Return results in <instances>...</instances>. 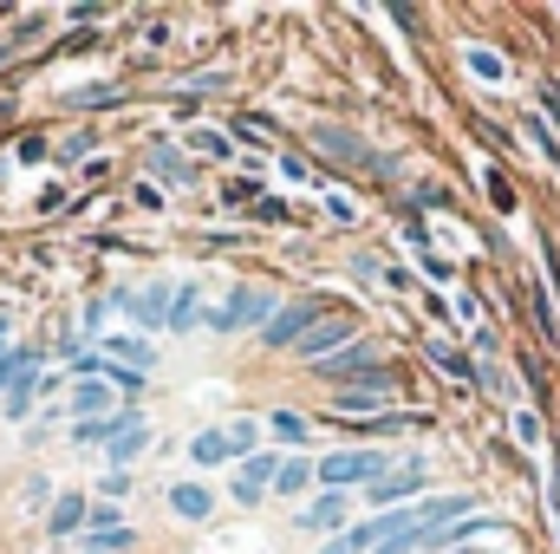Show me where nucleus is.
Returning <instances> with one entry per match:
<instances>
[{"label":"nucleus","instance_id":"obj_20","mask_svg":"<svg viewBox=\"0 0 560 554\" xmlns=\"http://www.w3.org/2000/svg\"><path fill=\"white\" fill-rule=\"evenodd\" d=\"M372 549H378V522H352L346 535H332L319 554H372Z\"/></svg>","mask_w":560,"mask_h":554},{"label":"nucleus","instance_id":"obj_37","mask_svg":"<svg viewBox=\"0 0 560 554\" xmlns=\"http://www.w3.org/2000/svg\"><path fill=\"white\" fill-rule=\"evenodd\" d=\"M489 196H495V209H515V189H509L502 170H489Z\"/></svg>","mask_w":560,"mask_h":554},{"label":"nucleus","instance_id":"obj_8","mask_svg":"<svg viewBox=\"0 0 560 554\" xmlns=\"http://www.w3.org/2000/svg\"><path fill=\"white\" fill-rule=\"evenodd\" d=\"M423 476H430V463H423V457H405V463H392V476H378V483L365 489V503H378V509H385V503H405V496L423 489Z\"/></svg>","mask_w":560,"mask_h":554},{"label":"nucleus","instance_id":"obj_21","mask_svg":"<svg viewBox=\"0 0 560 554\" xmlns=\"http://www.w3.org/2000/svg\"><path fill=\"white\" fill-rule=\"evenodd\" d=\"M39 392H46V372H26V379H20V385L7 392V405H0V412H7L13 424H20V417H26L33 405H39Z\"/></svg>","mask_w":560,"mask_h":554},{"label":"nucleus","instance_id":"obj_41","mask_svg":"<svg viewBox=\"0 0 560 554\" xmlns=\"http://www.w3.org/2000/svg\"><path fill=\"white\" fill-rule=\"evenodd\" d=\"M418 209H450V196L436 183H418Z\"/></svg>","mask_w":560,"mask_h":554},{"label":"nucleus","instance_id":"obj_23","mask_svg":"<svg viewBox=\"0 0 560 554\" xmlns=\"http://www.w3.org/2000/svg\"><path fill=\"white\" fill-rule=\"evenodd\" d=\"M85 516H92V503L85 496H59V509H52V535H72V529H85Z\"/></svg>","mask_w":560,"mask_h":554},{"label":"nucleus","instance_id":"obj_31","mask_svg":"<svg viewBox=\"0 0 560 554\" xmlns=\"http://www.w3.org/2000/svg\"><path fill=\"white\" fill-rule=\"evenodd\" d=\"M541 118H548V131L560 138V79H541Z\"/></svg>","mask_w":560,"mask_h":554},{"label":"nucleus","instance_id":"obj_33","mask_svg":"<svg viewBox=\"0 0 560 554\" xmlns=\"http://www.w3.org/2000/svg\"><path fill=\"white\" fill-rule=\"evenodd\" d=\"M515 443H528V450L541 443V417L535 412H515Z\"/></svg>","mask_w":560,"mask_h":554},{"label":"nucleus","instance_id":"obj_29","mask_svg":"<svg viewBox=\"0 0 560 554\" xmlns=\"http://www.w3.org/2000/svg\"><path fill=\"white\" fill-rule=\"evenodd\" d=\"M268 430H275L280 443H306V417L300 412H275L268 417Z\"/></svg>","mask_w":560,"mask_h":554},{"label":"nucleus","instance_id":"obj_42","mask_svg":"<svg viewBox=\"0 0 560 554\" xmlns=\"http://www.w3.org/2000/svg\"><path fill=\"white\" fill-rule=\"evenodd\" d=\"M0 353H7V320H0Z\"/></svg>","mask_w":560,"mask_h":554},{"label":"nucleus","instance_id":"obj_14","mask_svg":"<svg viewBox=\"0 0 560 554\" xmlns=\"http://www.w3.org/2000/svg\"><path fill=\"white\" fill-rule=\"evenodd\" d=\"M423 353H430V366H436V372H450L456 385H476V359H469V353H456L450 339H423Z\"/></svg>","mask_w":560,"mask_h":554},{"label":"nucleus","instance_id":"obj_13","mask_svg":"<svg viewBox=\"0 0 560 554\" xmlns=\"http://www.w3.org/2000/svg\"><path fill=\"white\" fill-rule=\"evenodd\" d=\"M92 417H112V385L105 379H79L72 385V424H92Z\"/></svg>","mask_w":560,"mask_h":554},{"label":"nucleus","instance_id":"obj_34","mask_svg":"<svg viewBox=\"0 0 560 554\" xmlns=\"http://www.w3.org/2000/svg\"><path fill=\"white\" fill-rule=\"evenodd\" d=\"M469 353H476V359H495V353H502V339H495L489 326H476V333H469Z\"/></svg>","mask_w":560,"mask_h":554},{"label":"nucleus","instance_id":"obj_15","mask_svg":"<svg viewBox=\"0 0 560 554\" xmlns=\"http://www.w3.org/2000/svg\"><path fill=\"white\" fill-rule=\"evenodd\" d=\"M196 320H202V287H196V280L170 287V333H189Z\"/></svg>","mask_w":560,"mask_h":554},{"label":"nucleus","instance_id":"obj_36","mask_svg":"<svg viewBox=\"0 0 560 554\" xmlns=\"http://www.w3.org/2000/svg\"><path fill=\"white\" fill-rule=\"evenodd\" d=\"M405 242H411L418 255H430V222H418V216H405Z\"/></svg>","mask_w":560,"mask_h":554},{"label":"nucleus","instance_id":"obj_32","mask_svg":"<svg viewBox=\"0 0 560 554\" xmlns=\"http://www.w3.org/2000/svg\"><path fill=\"white\" fill-rule=\"evenodd\" d=\"M528 138L541 143V157H548V163H560V138L548 131V118H528Z\"/></svg>","mask_w":560,"mask_h":554},{"label":"nucleus","instance_id":"obj_35","mask_svg":"<svg viewBox=\"0 0 560 554\" xmlns=\"http://www.w3.org/2000/svg\"><path fill=\"white\" fill-rule=\"evenodd\" d=\"M196 150H202V157H215V163H222V157H229V138H222V131H196Z\"/></svg>","mask_w":560,"mask_h":554},{"label":"nucleus","instance_id":"obj_6","mask_svg":"<svg viewBox=\"0 0 560 554\" xmlns=\"http://www.w3.org/2000/svg\"><path fill=\"white\" fill-rule=\"evenodd\" d=\"M293 529H300V535H326V542L346 535V529H352V496H346V489H319V496L293 516Z\"/></svg>","mask_w":560,"mask_h":554},{"label":"nucleus","instance_id":"obj_39","mask_svg":"<svg viewBox=\"0 0 560 554\" xmlns=\"http://www.w3.org/2000/svg\"><path fill=\"white\" fill-rule=\"evenodd\" d=\"M85 150H92V131H72V138L59 143V157H66V163H79Z\"/></svg>","mask_w":560,"mask_h":554},{"label":"nucleus","instance_id":"obj_17","mask_svg":"<svg viewBox=\"0 0 560 554\" xmlns=\"http://www.w3.org/2000/svg\"><path fill=\"white\" fill-rule=\"evenodd\" d=\"M26 372H39V346H7V353H0V399H7Z\"/></svg>","mask_w":560,"mask_h":554},{"label":"nucleus","instance_id":"obj_22","mask_svg":"<svg viewBox=\"0 0 560 554\" xmlns=\"http://www.w3.org/2000/svg\"><path fill=\"white\" fill-rule=\"evenodd\" d=\"M313 483V463L306 457H280V470H275V496H300Z\"/></svg>","mask_w":560,"mask_h":554},{"label":"nucleus","instance_id":"obj_1","mask_svg":"<svg viewBox=\"0 0 560 554\" xmlns=\"http://www.w3.org/2000/svg\"><path fill=\"white\" fill-rule=\"evenodd\" d=\"M313 476L326 483V489H372L378 476H392V450H332V457H319L313 463Z\"/></svg>","mask_w":560,"mask_h":554},{"label":"nucleus","instance_id":"obj_18","mask_svg":"<svg viewBox=\"0 0 560 554\" xmlns=\"http://www.w3.org/2000/svg\"><path fill=\"white\" fill-rule=\"evenodd\" d=\"M143 443H150V424H131V430H118V437H112V443H105V457H112V470H125V463H138L143 457Z\"/></svg>","mask_w":560,"mask_h":554},{"label":"nucleus","instance_id":"obj_24","mask_svg":"<svg viewBox=\"0 0 560 554\" xmlns=\"http://www.w3.org/2000/svg\"><path fill=\"white\" fill-rule=\"evenodd\" d=\"M313 138H319V150H332V157H346V163H365V138H352V131H332V125H319Z\"/></svg>","mask_w":560,"mask_h":554},{"label":"nucleus","instance_id":"obj_16","mask_svg":"<svg viewBox=\"0 0 560 554\" xmlns=\"http://www.w3.org/2000/svg\"><path fill=\"white\" fill-rule=\"evenodd\" d=\"M463 66H469L482 85H509V59H502V53H489V46H476V39L463 46Z\"/></svg>","mask_w":560,"mask_h":554},{"label":"nucleus","instance_id":"obj_25","mask_svg":"<svg viewBox=\"0 0 560 554\" xmlns=\"http://www.w3.org/2000/svg\"><path fill=\"white\" fill-rule=\"evenodd\" d=\"M222 437H229V457H255V450H261V424H255V417H235Z\"/></svg>","mask_w":560,"mask_h":554},{"label":"nucleus","instance_id":"obj_30","mask_svg":"<svg viewBox=\"0 0 560 554\" xmlns=\"http://www.w3.org/2000/svg\"><path fill=\"white\" fill-rule=\"evenodd\" d=\"M39 33H46V20H39V13H33V20H20V26H13V39L0 46V59H13V53H20V46H33Z\"/></svg>","mask_w":560,"mask_h":554},{"label":"nucleus","instance_id":"obj_40","mask_svg":"<svg viewBox=\"0 0 560 554\" xmlns=\"http://www.w3.org/2000/svg\"><path fill=\"white\" fill-rule=\"evenodd\" d=\"M450 313H456L463 326H476V313H482V307H476V293H456V300H450Z\"/></svg>","mask_w":560,"mask_h":554},{"label":"nucleus","instance_id":"obj_11","mask_svg":"<svg viewBox=\"0 0 560 554\" xmlns=\"http://www.w3.org/2000/svg\"><path fill=\"white\" fill-rule=\"evenodd\" d=\"M170 516L176 522H209L215 516V489L209 483H176L170 489Z\"/></svg>","mask_w":560,"mask_h":554},{"label":"nucleus","instance_id":"obj_7","mask_svg":"<svg viewBox=\"0 0 560 554\" xmlns=\"http://www.w3.org/2000/svg\"><path fill=\"white\" fill-rule=\"evenodd\" d=\"M372 366H378V346H372V339H352V346H339L332 359H319L313 372L339 392V385H352V379H359V372H372Z\"/></svg>","mask_w":560,"mask_h":554},{"label":"nucleus","instance_id":"obj_4","mask_svg":"<svg viewBox=\"0 0 560 554\" xmlns=\"http://www.w3.org/2000/svg\"><path fill=\"white\" fill-rule=\"evenodd\" d=\"M319 313H326V300H319V293L280 300V307H275V320L261 326V346H268V353H293V346H300V333H306V326H313Z\"/></svg>","mask_w":560,"mask_h":554},{"label":"nucleus","instance_id":"obj_43","mask_svg":"<svg viewBox=\"0 0 560 554\" xmlns=\"http://www.w3.org/2000/svg\"><path fill=\"white\" fill-rule=\"evenodd\" d=\"M450 554H476V549H450Z\"/></svg>","mask_w":560,"mask_h":554},{"label":"nucleus","instance_id":"obj_27","mask_svg":"<svg viewBox=\"0 0 560 554\" xmlns=\"http://www.w3.org/2000/svg\"><path fill=\"white\" fill-rule=\"evenodd\" d=\"M72 105L79 112H105V105H125V92L118 85H85V92H72Z\"/></svg>","mask_w":560,"mask_h":554},{"label":"nucleus","instance_id":"obj_9","mask_svg":"<svg viewBox=\"0 0 560 554\" xmlns=\"http://www.w3.org/2000/svg\"><path fill=\"white\" fill-rule=\"evenodd\" d=\"M275 470H280V450H255V457L235 470V503H248V509H255V503L275 489Z\"/></svg>","mask_w":560,"mask_h":554},{"label":"nucleus","instance_id":"obj_5","mask_svg":"<svg viewBox=\"0 0 560 554\" xmlns=\"http://www.w3.org/2000/svg\"><path fill=\"white\" fill-rule=\"evenodd\" d=\"M352 339H359V320L326 307V313H319V320L300 333V346H293V353H300L306 366H319V359H332V353H339V346H352Z\"/></svg>","mask_w":560,"mask_h":554},{"label":"nucleus","instance_id":"obj_38","mask_svg":"<svg viewBox=\"0 0 560 554\" xmlns=\"http://www.w3.org/2000/svg\"><path fill=\"white\" fill-rule=\"evenodd\" d=\"M85 522H92V529H125V522H118V503H92Z\"/></svg>","mask_w":560,"mask_h":554},{"label":"nucleus","instance_id":"obj_19","mask_svg":"<svg viewBox=\"0 0 560 554\" xmlns=\"http://www.w3.org/2000/svg\"><path fill=\"white\" fill-rule=\"evenodd\" d=\"M189 463H196V470L229 463V437H222V430H196V437H189Z\"/></svg>","mask_w":560,"mask_h":554},{"label":"nucleus","instance_id":"obj_26","mask_svg":"<svg viewBox=\"0 0 560 554\" xmlns=\"http://www.w3.org/2000/svg\"><path fill=\"white\" fill-rule=\"evenodd\" d=\"M150 170H156L163 183H189V163H183L170 143H156V150H150Z\"/></svg>","mask_w":560,"mask_h":554},{"label":"nucleus","instance_id":"obj_10","mask_svg":"<svg viewBox=\"0 0 560 554\" xmlns=\"http://www.w3.org/2000/svg\"><path fill=\"white\" fill-rule=\"evenodd\" d=\"M118 307L138 320V326H170V287H138V293H118Z\"/></svg>","mask_w":560,"mask_h":554},{"label":"nucleus","instance_id":"obj_12","mask_svg":"<svg viewBox=\"0 0 560 554\" xmlns=\"http://www.w3.org/2000/svg\"><path fill=\"white\" fill-rule=\"evenodd\" d=\"M98 346H105L112 366H131V372H150V366H156L150 339H138V333H112V339H98Z\"/></svg>","mask_w":560,"mask_h":554},{"label":"nucleus","instance_id":"obj_2","mask_svg":"<svg viewBox=\"0 0 560 554\" xmlns=\"http://www.w3.org/2000/svg\"><path fill=\"white\" fill-rule=\"evenodd\" d=\"M392 392H398V372L378 359L372 372H359L352 385H339V392H332V412H339V417H385Z\"/></svg>","mask_w":560,"mask_h":554},{"label":"nucleus","instance_id":"obj_3","mask_svg":"<svg viewBox=\"0 0 560 554\" xmlns=\"http://www.w3.org/2000/svg\"><path fill=\"white\" fill-rule=\"evenodd\" d=\"M280 307V293H268V287H229V300L209 313V326L215 333H242V326H268Z\"/></svg>","mask_w":560,"mask_h":554},{"label":"nucleus","instance_id":"obj_28","mask_svg":"<svg viewBox=\"0 0 560 554\" xmlns=\"http://www.w3.org/2000/svg\"><path fill=\"white\" fill-rule=\"evenodd\" d=\"M118 549H131V529H92L85 535V554H118Z\"/></svg>","mask_w":560,"mask_h":554}]
</instances>
